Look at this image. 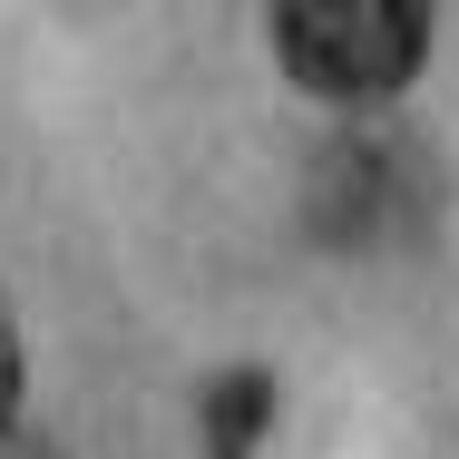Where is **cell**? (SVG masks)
<instances>
[{
  "mask_svg": "<svg viewBox=\"0 0 459 459\" xmlns=\"http://www.w3.org/2000/svg\"><path fill=\"white\" fill-rule=\"evenodd\" d=\"M274 49L313 98H391L430 49V10L420 0H283Z\"/></svg>",
  "mask_w": 459,
  "mask_h": 459,
  "instance_id": "obj_1",
  "label": "cell"
},
{
  "mask_svg": "<svg viewBox=\"0 0 459 459\" xmlns=\"http://www.w3.org/2000/svg\"><path fill=\"white\" fill-rule=\"evenodd\" d=\"M264 411H274V371H225L215 391H205V459H255L264 440Z\"/></svg>",
  "mask_w": 459,
  "mask_h": 459,
  "instance_id": "obj_2",
  "label": "cell"
},
{
  "mask_svg": "<svg viewBox=\"0 0 459 459\" xmlns=\"http://www.w3.org/2000/svg\"><path fill=\"white\" fill-rule=\"evenodd\" d=\"M10 401H20V333H10V303H0V420H10Z\"/></svg>",
  "mask_w": 459,
  "mask_h": 459,
  "instance_id": "obj_3",
  "label": "cell"
}]
</instances>
